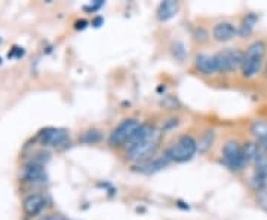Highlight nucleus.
<instances>
[{"mask_svg": "<svg viewBox=\"0 0 267 220\" xmlns=\"http://www.w3.org/2000/svg\"><path fill=\"white\" fill-rule=\"evenodd\" d=\"M160 132L150 124H141L132 139L125 145L126 158L132 162H144L150 159L159 147Z\"/></svg>", "mask_w": 267, "mask_h": 220, "instance_id": "1", "label": "nucleus"}, {"mask_svg": "<svg viewBox=\"0 0 267 220\" xmlns=\"http://www.w3.org/2000/svg\"><path fill=\"white\" fill-rule=\"evenodd\" d=\"M266 43L263 40L252 42L244 55V64H242V76L244 77H254L258 74L261 67L264 66V57H266Z\"/></svg>", "mask_w": 267, "mask_h": 220, "instance_id": "2", "label": "nucleus"}, {"mask_svg": "<svg viewBox=\"0 0 267 220\" xmlns=\"http://www.w3.org/2000/svg\"><path fill=\"white\" fill-rule=\"evenodd\" d=\"M197 152V142L192 135H180L166 150V158L174 162H187Z\"/></svg>", "mask_w": 267, "mask_h": 220, "instance_id": "3", "label": "nucleus"}, {"mask_svg": "<svg viewBox=\"0 0 267 220\" xmlns=\"http://www.w3.org/2000/svg\"><path fill=\"white\" fill-rule=\"evenodd\" d=\"M244 55L245 52H242L241 49H233V48H226L217 52L214 57L217 61L218 73H231L237 69H242Z\"/></svg>", "mask_w": 267, "mask_h": 220, "instance_id": "4", "label": "nucleus"}, {"mask_svg": "<svg viewBox=\"0 0 267 220\" xmlns=\"http://www.w3.org/2000/svg\"><path fill=\"white\" fill-rule=\"evenodd\" d=\"M221 155H223L224 165L230 171L237 173V171H241V170L245 168L247 159H245V155H244V149L237 142H234V140L226 142V145L223 146Z\"/></svg>", "mask_w": 267, "mask_h": 220, "instance_id": "5", "label": "nucleus"}, {"mask_svg": "<svg viewBox=\"0 0 267 220\" xmlns=\"http://www.w3.org/2000/svg\"><path fill=\"white\" fill-rule=\"evenodd\" d=\"M140 121L137 119H124L119 125H116L113 128V131L110 132V137H108V143L113 146V147H117V146H125L132 137L134 134L138 131L140 128Z\"/></svg>", "mask_w": 267, "mask_h": 220, "instance_id": "6", "label": "nucleus"}, {"mask_svg": "<svg viewBox=\"0 0 267 220\" xmlns=\"http://www.w3.org/2000/svg\"><path fill=\"white\" fill-rule=\"evenodd\" d=\"M39 140L45 146H52V147H59L67 143L69 140V132L63 128H45L39 132Z\"/></svg>", "mask_w": 267, "mask_h": 220, "instance_id": "7", "label": "nucleus"}, {"mask_svg": "<svg viewBox=\"0 0 267 220\" xmlns=\"http://www.w3.org/2000/svg\"><path fill=\"white\" fill-rule=\"evenodd\" d=\"M48 200L42 194H30L24 198L22 208L28 217H35L46 208Z\"/></svg>", "mask_w": 267, "mask_h": 220, "instance_id": "8", "label": "nucleus"}, {"mask_svg": "<svg viewBox=\"0 0 267 220\" xmlns=\"http://www.w3.org/2000/svg\"><path fill=\"white\" fill-rule=\"evenodd\" d=\"M237 36V27L231 22H218L213 29V37L217 42H230Z\"/></svg>", "mask_w": 267, "mask_h": 220, "instance_id": "9", "label": "nucleus"}, {"mask_svg": "<svg viewBox=\"0 0 267 220\" xmlns=\"http://www.w3.org/2000/svg\"><path fill=\"white\" fill-rule=\"evenodd\" d=\"M22 179L28 183H43L46 182V173L43 167L37 162H30L27 164L22 170Z\"/></svg>", "mask_w": 267, "mask_h": 220, "instance_id": "10", "label": "nucleus"}, {"mask_svg": "<svg viewBox=\"0 0 267 220\" xmlns=\"http://www.w3.org/2000/svg\"><path fill=\"white\" fill-rule=\"evenodd\" d=\"M168 164H169V159L166 156H160V158H150V159H147L144 162H140L135 165V168L144 174H153V173H158L163 168L168 167Z\"/></svg>", "mask_w": 267, "mask_h": 220, "instance_id": "11", "label": "nucleus"}, {"mask_svg": "<svg viewBox=\"0 0 267 220\" xmlns=\"http://www.w3.org/2000/svg\"><path fill=\"white\" fill-rule=\"evenodd\" d=\"M195 67L203 73V74H215L218 73L217 69V61L214 55H208V54H197L195 57Z\"/></svg>", "mask_w": 267, "mask_h": 220, "instance_id": "12", "label": "nucleus"}, {"mask_svg": "<svg viewBox=\"0 0 267 220\" xmlns=\"http://www.w3.org/2000/svg\"><path fill=\"white\" fill-rule=\"evenodd\" d=\"M178 9H180V3L178 2H175V0H165V2H162L158 6L156 17L160 22H166L177 15Z\"/></svg>", "mask_w": 267, "mask_h": 220, "instance_id": "13", "label": "nucleus"}, {"mask_svg": "<svg viewBox=\"0 0 267 220\" xmlns=\"http://www.w3.org/2000/svg\"><path fill=\"white\" fill-rule=\"evenodd\" d=\"M258 21V17L255 14H247L242 19V24L241 27L237 29V35H239L241 37H247L251 35V32L254 30V25L255 22Z\"/></svg>", "mask_w": 267, "mask_h": 220, "instance_id": "14", "label": "nucleus"}, {"mask_svg": "<svg viewBox=\"0 0 267 220\" xmlns=\"http://www.w3.org/2000/svg\"><path fill=\"white\" fill-rule=\"evenodd\" d=\"M251 132L258 142H267V121H255L251 125Z\"/></svg>", "mask_w": 267, "mask_h": 220, "instance_id": "15", "label": "nucleus"}, {"mask_svg": "<svg viewBox=\"0 0 267 220\" xmlns=\"http://www.w3.org/2000/svg\"><path fill=\"white\" fill-rule=\"evenodd\" d=\"M244 149V155H245V159H247V164H254V161L257 159L258 156V152H260V145L258 143H254V142H248L245 143V146L242 147Z\"/></svg>", "mask_w": 267, "mask_h": 220, "instance_id": "16", "label": "nucleus"}, {"mask_svg": "<svg viewBox=\"0 0 267 220\" xmlns=\"http://www.w3.org/2000/svg\"><path fill=\"white\" fill-rule=\"evenodd\" d=\"M213 142H214V132L213 131H206L200 139L197 142V150L199 152H206L208 149H210L213 146Z\"/></svg>", "mask_w": 267, "mask_h": 220, "instance_id": "17", "label": "nucleus"}, {"mask_svg": "<svg viewBox=\"0 0 267 220\" xmlns=\"http://www.w3.org/2000/svg\"><path fill=\"white\" fill-rule=\"evenodd\" d=\"M171 51H172V55L175 57V60H178V61L186 60V48H184L183 42H180V40L174 42L172 46H171Z\"/></svg>", "mask_w": 267, "mask_h": 220, "instance_id": "18", "label": "nucleus"}, {"mask_svg": "<svg viewBox=\"0 0 267 220\" xmlns=\"http://www.w3.org/2000/svg\"><path fill=\"white\" fill-rule=\"evenodd\" d=\"M83 143H86V145H95V143H98L100 140H101V134H100V131H97V129H91V131H86L83 135H82V139H80Z\"/></svg>", "mask_w": 267, "mask_h": 220, "instance_id": "19", "label": "nucleus"}, {"mask_svg": "<svg viewBox=\"0 0 267 220\" xmlns=\"http://www.w3.org/2000/svg\"><path fill=\"white\" fill-rule=\"evenodd\" d=\"M193 37L196 42L203 43L208 40V32L205 29H202V27H197V29H195V32H193Z\"/></svg>", "mask_w": 267, "mask_h": 220, "instance_id": "20", "label": "nucleus"}, {"mask_svg": "<svg viewBox=\"0 0 267 220\" xmlns=\"http://www.w3.org/2000/svg\"><path fill=\"white\" fill-rule=\"evenodd\" d=\"M258 204L263 210L267 211V190L258 192Z\"/></svg>", "mask_w": 267, "mask_h": 220, "instance_id": "21", "label": "nucleus"}, {"mask_svg": "<svg viewBox=\"0 0 267 220\" xmlns=\"http://www.w3.org/2000/svg\"><path fill=\"white\" fill-rule=\"evenodd\" d=\"M22 55H24V49L19 46H14L12 51L8 54V57L9 58H19V57H22Z\"/></svg>", "mask_w": 267, "mask_h": 220, "instance_id": "22", "label": "nucleus"}, {"mask_svg": "<svg viewBox=\"0 0 267 220\" xmlns=\"http://www.w3.org/2000/svg\"><path fill=\"white\" fill-rule=\"evenodd\" d=\"M103 6H104V2H103V0H97V2L91 3L89 6H85V11H91V12H95V11H98L100 8H103Z\"/></svg>", "mask_w": 267, "mask_h": 220, "instance_id": "23", "label": "nucleus"}, {"mask_svg": "<svg viewBox=\"0 0 267 220\" xmlns=\"http://www.w3.org/2000/svg\"><path fill=\"white\" fill-rule=\"evenodd\" d=\"M86 25H88V21L80 19V21H77V22L74 24V29H76V30H83V29H86Z\"/></svg>", "mask_w": 267, "mask_h": 220, "instance_id": "24", "label": "nucleus"}, {"mask_svg": "<svg viewBox=\"0 0 267 220\" xmlns=\"http://www.w3.org/2000/svg\"><path fill=\"white\" fill-rule=\"evenodd\" d=\"M104 24V18L103 17H95L94 19H92V25L94 27H101Z\"/></svg>", "mask_w": 267, "mask_h": 220, "instance_id": "25", "label": "nucleus"}, {"mask_svg": "<svg viewBox=\"0 0 267 220\" xmlns=\"http://www.w3.org/2000/svg\"><path fill=\"white\" fill-rule=\"evenodd\" d=\"M39 220H63L61 217H58V216H55V214H49V216H43L42 219H39Z\"/></svg>", "mask_w": 267, "mask_h": 220, "instance_id": "26", "label": "nucleus"}, {"mask_svg": "<svg viewBox=\"0 0 267 220\" xmlns=\"http://www.w3.org/2000/svg\"><path fill=\"white\" fill-rule=\"evenodd\" d=\"M0 63H2V58H0Z\"/></svg>", "mask_w": 267, "mask_h": 220, "instance_id": "27", "label": "nucleus"}, {"mask_svg": "<svg viewBox=\"0 0 267 220\" xmlns=\"http://www.w3.org/2000/svg\"><path fill=\"white\" fill-rule=\"evenodd\" d=\"M63 220H66V219H63Z\"/></svg>", "mask_w": 267, "mask_h": 220, "instance_id": "28", "label": "nucleus"}]
</instances>
